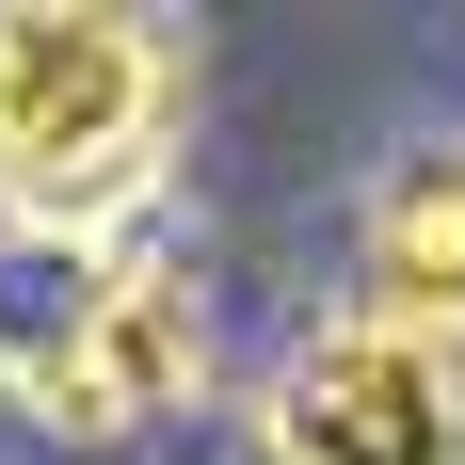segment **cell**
<instances>
[{
    "mask_svg": "<svg viewBox=\"0 0 465 465\" xmlns=\"http://www.w3.org/2000/svg\"><path fill=\"white\" fill-rule=\"evenodd\" d=\"M353 305L465 337V129H418L353 209Z\"/></svg>",
    "mask_w": 465,
    "mask_h": 465,
    "instance_id": "277c9868",
    "label": "cell"
},
{
    "mask_svg": "<svg viewBox=\"0 0 465 465\" xmlns=\"http://www.w3.org/2000/svg\"><path fill=\"white\" fill-rule=\"evenodd\" d=\"M0 401L64 450H129V433L209 401V289L177 241H0Z\"/></svg>",
    "mask_w": 465,
    "mask_h": 465,
    "instance_id": "7a4b0ae2",
    "label": "cell"
},
{
    "mask_svg": "<svg viewBox=\"0 0 465 465\" xmlns=\"http://www.w3.org/2000/svg\"><path fill=\"white\" fill-rule=\"evenodd\" d=\"M257 465H465V337L337 305L257 385Z\"/></svg>",
    "mask_w": 465,
    "mask_h": 465,
    "instance_id": "3957f363",
    "label": "cell"
},
{
    "mask_svg": "<svg viewBox=\"0 0 465 465\" xmlns=\"http://www.w3.org/2000/svg\"><path fill=\"white\" fill-rule=\"evenodd\" d=\"M193 33L144 0H0V241H113L177 177Z\"/></svg>",
    "mask_w": 465,
    "mask_h": 465,
    "instance_id": "6da1fadb",
    "label": "cell"
}]
</instances>
